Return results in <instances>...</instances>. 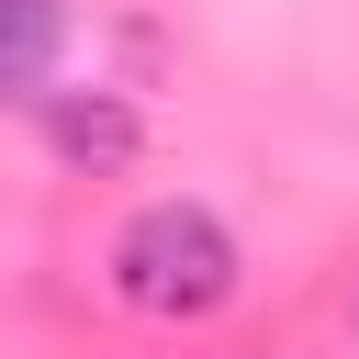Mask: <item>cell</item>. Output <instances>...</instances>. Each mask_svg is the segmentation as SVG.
I'll list each match as a JSON object with an SVG mask.
<instances>
[{
  "mask_svg": "<svg viewBox=\"0 0 359 359\" xmlns=\"http://www.w3.org/2000/svg\"><path fill=\"white\" fill-rule=\"evenodd\" d=\"M112 292H123L135 314H157V325H202V314L236 292V236H224L202 202H146V213H123V236H112Z\"/></svg>",
  "mask_w": 359,
  "mask_h": 359,
  "instance_id": "1",
  "label": "cell"
},
{
  "mask_svg": "<svg viewBox=\"0 0 359 359\" xmlns=\"http://www.w3.org/2000/svg\"><path fill=\"white\" fill-rule=\"evenodd\" d=\"M45 135H56L67 157H90V168H123V157H135V112L101 101V90H90V101H45Z\"/></svg>",
  "mask_w": 359,
  "mask_h": 359,
  "instance_id": "2",
  "label": "cell"
},
{
  "mask_svg": "<svg viewBox=\"0 0 359 359\" xmlns=\"http://www.w3.org/2000/svg\"><path fill=\"white\" fill-rule=\"evenodd\" d=\"M56 0H0V101H22L45 67H56Z\"/></svg>",
  "mask_w": 359,
  "mask_h": 359,
  "instance_id": "3",
  "label": "cell"
}]
</instances>
